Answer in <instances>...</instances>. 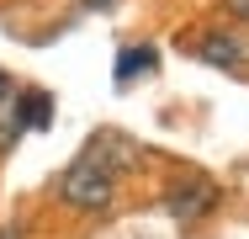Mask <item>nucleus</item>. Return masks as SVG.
<instances>
[{"label": "nucleus", "mask_w": 249, "mask_h": 239, "mask_svg": "<svg viewBox=\"0 0 249 239\" xmlns=\"http://www.w3.org/2000/svg\"><path fill=\"white\" fill-rule=\"evenodd\" d=\"M143 159V143L117 133V128H96L80 143V154L69 159V170L58 176V197L80 213H111L122 176Z\"/></svg>", "instance_id": "obj_1"}, {"label": "nucleus", "mask_w": 249, "mask_h": 239, "mask_svg": "<svg viewBox=\"0 0 249 239\" xmlns=\"http://www.w3.org/2000/svg\"><path fill=\"white\" fill-rule=\"evenodd\" d=\"M11 117H5V133H37L53 122V96L48 91H11Z\"/></svg>", "instance_id": "obj_2"}, {"label": "nucleus", "mask_w": 249, "mask_h": 239, "mask_svg": "<svg viewBox=\"0 0 249 239\" xmlns=\"http://www.w3.org/2000/svg\"><path fill=\"white\" fill-rule=\"evenodd\" d=\"M164 202H170V213H175L180 223H196V218H207V207L217 202V186H212L207 176H180Z\"/></svg>", "instance_id": "obj_3"}, {"label": "nucleus", "mask_w": 249, "mask_h": 239, "mask_svg": "<svg viewBox=\"0 0 249 239\" xmlns=\"http://www.w3.org/2000/svg\"><path fill=\"white\" fill-rule=\"evenodd\" d=\"M191 53L207 59V64H223V69H249V48L239 43V38H228V32H207Z\"/></svg>", "instance_id": "obj_4"}, {"label": "nucleus", "mask_w": 249, "mask_h": 239, "mask_svg": "<svg viewBox=\"0 0 249 239\" xmlns=\"http://www.w3.org/2000/svg\"><path fill=\"white\" fill-rule=\"evenodd\" d=\"M154 64H159V53L149 43H133L127 53H117V64H111V80L117 85H127V80H138V75H149Z\"/></svg>", "instance_id": "obj_5"}, {"label": "nucleus", "mask_w": 249, "mask_h": 239, "mask_svg": "<svg viewBox=\"0 0 249 239\" xmlns=\"http://www.w3.org/2000/svg\"><path fill=\"white\" fill-rule=\"evenodd\" d=\"M217 5H223L233 21H249V0H217Z\"/></svg>", "instance_id": "obj_6"}, {"label": "nucleus", "mask_w": 249, "mask_h": 239, "mask_svg": "<svg viewBox=\"0 0 249 239\" xmlns=\"http://www.w3.org/2000/svg\"><path fill=\"white\" fill-rule=\"evenodd\" d=\"M80 5H90V11H106V5H111V0H80Z\"/></svg>", "instance_id": "obj_7"}, {"label": "nucleus", "mask_w": 249, "mask_h": 239, "mask_svg": "<svg viewBox=\"0 0 249 239\" xmlns=\"http://www.w3.org/2000/svg\"><path fill=\"white\" fill-rule=\"evenodd\" d=\"M0 239H21V234H16V229H0Z\"/></svg>", "instance_id": "obj_8"}, {"label": "nucleus", "mask_w": 249, "mask_h": 239, "mask_svg": "<svg viewBox=\"0 0 249 239\" xmlns=\"http://www.w3.org/2000/svg\"><path fill=\"white\" fill-rule=\"evenodd\" d=\"M5 96H11V91H5V75H0V101H5Z\"/></svg>", "instance_id": "obj_9"}]
</instances>
